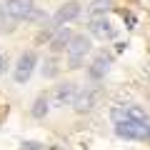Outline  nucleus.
Segmentation results:
<instances>
[{
  "label": "nucleus",
  "mask_w": 150,
  "mask_h": 150,
  "mask_svg": "<svg viewBox=\"0 0 150 150\" xmlns=\"http://www.w3.org/2000/svg\"><path fill=\"white\" fill-rule=\"evenodd\" d=\"M93 50V43H90V38L83 35V33H78L73 38H70V43L68 48H65V60H68V68L70 70H80L83 65H85V55Z\"/></svg>",
  "instance_id": "obj_1"
},
{
  "label": "nucleus",
  "mask_w": 150,
  "mask_h": 150,
  "mask_svg": "<svg viewBox=\"0 0 150 150\" xmlns=\"http://www.w3.org/2000/svg\"><path fill=\"white\" fill-rule=\"evenodd\" d=\"M145 130H148V123H143V120H133V118L115 120V135L120 140H143Z\"/></svg>",
  "instance_id": "obj_2"
},
{
  "label": "nucleus",
  "mask_w": 150,
  "mask_h": 150,
  "mask_svg": "<svg viewBox=\"0 0 150 150\" xmlns=\"http://www.w3.org/2000/svg\"><path fill=\"white\" fill-rule=\"evenodd\" d=\"M35 65H38V53L35 50L20 53V58H18V63H15V70H13V80H15L18 85H25V83L30 80Z\"/></svg>",
  "instance_id": "obj_3"
},
{
  "label": "nucleus",
  "mask_w": 150,
  "mask_h": 150,
  "mask_svg": "<svg viewBox=\"0 0 150 150\" xmlns=\"http://www.w3.org/2000/svg\"><path fill=\"white\" fill-rule=\"evenodd\" d=\"M110 65H112L110 55L108 53H98L95 58H93V63L88 65V80H93V83L105 80V75L110 73Z\"/></svg>",
  "instance_id": "obj_4"
},
{
  "label": "nucleus",
  "mask_w": 150,
  "mask_h": 150,
  "mask_svg": "<svg viewBox=\"0 0 150 150\" xmlns=\"http://www.w3.org/2000/svg\"><path fill=\"white\" fill-rule=\"evenodd\" d=\"M80 13H83L80 3H78V0H68V3H63V5L55 10V15H53V25H55V28L68 25V23H73L75 18H80Z\"/></svg>",
  "instance_id": "obj_5"
},
{
  "label": "nucleus",
  "mask_w": 150,
  "mask_h": 150,
  "mask_svg": "<svg viewBox=\"0 0 150 150\" xmlns=\"http://www.w3.org/2000/svg\"><path fill=\"white\" fill-rule=\"evenodd\" d=\"M90 35L100 38V40H112L118 35V30L112 28V23L108 20V15H90Z\"/></svg>",
  "instance_id": "obj_6"
},
{
  "label": "nucleus",
  "mask_w": 150,
  "mask_h": 150,
  "mask_svg": "<svg viewBox=\"0 0 150 150\" xmlns=\"http://www.w3.org/2000/svg\"><path fill=\"white\" fill-rule=\"evenodd\" d=\"M5 13L13 18V20L23 23L28 15L33 13V8H35V0H5Z\"/></svg>",
  "instance_id": "obj_7"
},
{
  "label": "nucleus",
  "mask_w": 150,
  "mask_h": 150,
  "mask_svg": "<svg viewBox=\"0 0 150 150\" xmlns=\"http://www.w3.org/2000/svg\"><path fill=\"white\" fill-rule=\"evenodd\" d=\"M98 103V90H90V88H85V90H78L73 98V110L75 112H90L93 108H95Z\"/></svg>",
  "instance_id": "obj_8"
},
{
  "label": "nucleus",
  "mask_w": 150,
  "mask_h": 150,
  "mask_svg": "<svg viewBox=\"0 0 150 150\" xmlns=\"http://www.w3.org/2000/svg\"><path fill=\"white\" fill-rule=\"evenodd\" d=\"M70 38H73V30H70L68 25H60V28H55L53 38L48 40V48H50V53H53V55L65 53V48H68V43H70Z\"/></svg>",
  "instance_id": "obj_9"
},
{
  "label": "nucleus",
  "mask_w": 150,
  "mask_h": 150,
  "mask_svg": "<svg viewBox=\"0 0 150 150\" xmlns=\"http://www.w3.org/2000/svg\"><path fill=\"white\" fill-rule=\"evenodd\" d=\"M75 93H78V85L75 83H60V85H55V93H53V103L58 108H65V105H70L73 103V98H75Z\"/></svg>",
  "instance_id": "obj_10"
},
{
  "label": "nucleus",
  "mask_w": 150,
  "mask_h": 150,
  "mask_svg": "<svg viewBox=\"0 0 150 150\" xmlns=\"http://www.w3.org/2000/svg\"><path fill=\"white\" fill-rule=\"evenodd\" d=\"M48 112H50V98L45 95V93H40V95L35 98V103H33V108H30V115L35 120H43Z\"/></svg>",
  "instance_id": "obj_11"
},
{
  "label": "nucleus",
  "mask_w": 150,
  "mask_h": 150,
  "mask_svg": "<svg viewBox=\"0 0 150 150\" xmlns=\"http://www.w3.org/2000/svg\"><path fill=\"white\" fill-rule=\"evenodd\" d=\"M25 23H30V25H38V28H45V25L50 23V15H48L45 10H40V8L35 5V8H33V13L25 18Z\"/></svg>",
  "instance_id": "obj_12"
},
{
  "label": "nucleus",
  "mask_w": 150,
  "mask_h": 150,
  "mask_svg": "<svg viewBox=\"0 0 150 150\" xmlns=\"http://www.w3.org/2000/svg\"><path fill=\"white\" fill-rule=\"evenodd\" d=\"M112 0H93L90 5H88V13L90 15H108V13L112 10Z\"/></svg>",
  "instance_id": "obj_13"
},
{
  "label": "nucleus",
  "mask_w": 150,
  "mask_h": 150,
  "mask_svg": "<svg viewBox=\"0 0 150 150\" xmlns=\"http://www.w3.org/2000/svg\"><path fill=\"white\" fill-rule=\"evenodd\" d=\"M58 73H60V65H58V60H55V58H48V60L43 63V78L53 80V78H58Z\"/></svg>",
  "instance_id": "obj_14"
},
{
  "label": "nucleus",
  "mask_w": 150,
  "mask_h": 150,
  "mask_svg": "<svg viewBox=\"0 0 150 150\" xmlns=\"http://www.w3.org/2000/svg\"><path fill=\"white\" fill-rule=\"evenodd\" d=\"M15 23H18V20H13V18L5 13V8L0 5V33H10V30H15Z\"/></svg>",
  "instance_id": "obj_15"
},
{
  "label": "nucleus",
  "mask_w": 150,
  "mask_h": 150,
  "mask_svg": "<svg viewBox=\"0 0 150 150\" xmlns=\"http://www.w3.org/2000/svg\"><path fill=\"white\" fill-rule=\"evenodd\" d=\"M123 110H125V118H133V120H148V115H145V110L143 108H138V105H123Z\"/></svg>",
  "instance_id": "obj_16"
},
{
  "label": "nucleus",
  "mask_w": 150,
  "mask_h": 150,
  "mask_svg": "<svg viewBox=\"0 0 150 150\" xmlns=\"http://www.w3.org/2000/svg\"><path fill=\"white\" fill-rule=\"evenodd\" d=\"M118 13H120V18H123V23H128V25H125L128 30H133V28L138 25V18H135V15H133L130 10H125V8H120Z\"/></svg>",
  "instance_id": "obj_17"
},
{
  "label": "nucleus",
  "mask_w": 150,
  "mask_h": 150,
  "mask_svg": "<svg viewBox=\"0 0 150 150\" xmlns=\"http://www.w3.org/2000/svg\"><path fill=\"white\" fill-rule=\"evenodd\" d=\"M48 145L45 143H38V140H23L20 143V150H45Z\"/></svg>",
  "instance_id": "obj_18"
},
{
  "label": "nucleus",
  "mask_w": 150,
  "mask_h": 150,
  "mask_svg": "<svg viewBox=\"0 0 150 150\" xmlns=\"http://www.w3.org/2000/svg\"><path fill=\"white\" fill-rule=\"evenodd\" d=\"M5 65H8V60H5V55H0V75L5 73Z\"/></svg>",
  "instance_id": "obj_19"
},
{
  "label": "nucleus",
  "mask_w": 150,
  "mask_h": 150,
  "mask_svg": "<svg viewBox=\"0 0 150 150\" xmlns=\"http://www.w3.org/2000/svg\"><path fill=\"white\" fill-rule=\"evenodd\" d=\"M143 140H145V143H150V125H148V130H145V138Z\"/></svg>",
  "instance_id": "obj_20"
}]
</instances>
